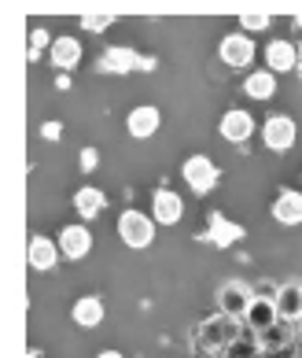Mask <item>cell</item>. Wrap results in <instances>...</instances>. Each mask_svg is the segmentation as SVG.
I'll return each mask as SVG.
<instances>
[{
    "label": "cell",
    "instance_id": "cell-1",
    "mask_svg": "<svg viewBox=\"0 0 302 358\" xmlns=\"http://www.w3.org/2000/svg\"><path fill=\"white\" fill-rule=\"evenodd\" d=\"M236 340H240V325L229 314H218L210 322H203V329H195V351H203V355L229 351Z\"/></svg>",
    "mask_w": 302,
    "mask_h": 358
},
{
    "label": "cell",
    "instance_id": "cell-2",
    "mask_svg": "<svg viewBox=\"0 0 302 358\" xmlns=\"http://www.w3.org/2000/svg\"><path fill=\"white\" fill-rule=\"evenodd\" d=\"M155 225L159 222L151 215H144L137 207H126L122 215H118V241L126 248H133V251H144V248L155 244Z\"/></svg>",
    "mask_w": 302,
    "mask_h": 358
},
{
    "label": "cell",
    "instance_id": "cell-3",
    "mask_svg": "<svg viewBox=\"0 0 302 358\" xmlns=\"http://www.w3.org/2000/svg\"><path fill=\"white\" fill-rule=\"evenodd\" d=\"M218 56H221V63H225L229 71H247V67L255 63V56H258V45H255V37H251V34L232 30V34L221 37Z\"/></svg>",
    "mask_w": 302,
    "mask_h": 358
},
{
    "label": "cell",
    "instance_id": "cell-4",
    "mask_svg": "<svg viewBox=\"0 0 302 358\" xmlns=\"http://www.w3.org/2000/svg\"><path fill=\"white\" fill-rule=\"evenodd\" d=\"M181 178H185V185L195 196H210L214 185H218V178H221V170H218V163L210 155H188L185 166H181Z\"/></svg>",
    "mask_w": 302,
    "mask_h": 358
},
{
    "label": "cell",
    "instance_id": "cell-5",
    "mask_svg": "<svg viewBox=\"0 0 302 358\" xmlns=\"http://www.w3.org/2000/svg\"><path fill=\"white\" fill-rule=\"evenodd\" d=\"M295 141H299V126H295V118L292 115H269L266 122H262V144H266L269 152H292L295 148Z\"/></svg>",
    "mask_w": 302,
    "mask_h": 358
},
{
    "label": "cell",
    "instance_id": "cell-6",
    "mask_svg": "<svg viewBox=\"0 0 302 358\" xmlns=\"http://www.w3.org/2000/svg\"><path fill=\"white\" fill-rule=\"evenodd\" d=\"M59 259H63V251H59L56 241H48V236H41V233L30 236V244H26V266H30V270H37V273H56Z\"/></svg>",
    "mask_w": 302,
    "mask_h": 358
},
{
    "label": "cell",
    "instance_id": "cell-7",
    "mask_svg": "<svg viewBox=\"0 0 302 358\" xmlns=\"http://www.w3.org/2000/svg\"><path fill=\"white\" fill-rule=\"evenodd\" d=\"M56 244H59V251H63V259L82 262L89 251H93V233H89L85 222H70V225H63V229H59Z\"/></svg>",
    "mask_w": 302,
    "mask_h": 358
},
{
    "label": "cell",
    "instance_id": "cell-8",
    "mask_svg": "<svg viewBox=\"0 0 302 358\" xmlns=\"http://www.w3.org/2000/svg\"><path fill=\"white\" fill-rule=\"evenodd\" d=\"M255 129H258L255 115L243 111V108H229L225 115H221V122H218V134L225 137L229 144H247L255 137Z\"/></svg>",
    "mask_w": 302,
    "mask_h": 358
},
{
    "label": "cell",
    "instance_id": "cell-9",
    "mask_svg": "<svg viewBox=\"0 0 302 358\" xmlns=\"http://www.w3.org/2000/svg\"><path fill=\"white\" fill-rule=\"evenodd\" d=\"M251 303H255V288L247 281H225L218 288V310L229 317H243Z\"/></svg>",
    "mask_w": 302,
    "mask_h": 358
},
{
    "label": "cell",
    "instance_id": "cell-10",
    "mask_svg": "<svg viewBox=\"0 0 302 358\" xmlns=\"http://www.w3.org/2000/svg\"><path fill=\"white\" fill-rule=\"evenodd\" d=\"M247 236L243 225H236L225 218V210H210V225H206V233H203V241L206 244H214V248H232V244H240Z\"/></svg>",
    "mask_w": 302,
    "mask_h": 358
},
{
    "label": "cell",
    "instance_id": "cell-11",
    "mask_svg": "<svg viewBox=\"0 0 302 358\" xmlns=\"http://www.w3.org/2000/svg\"><path fill=\"white\" fill-rule=\"evenodd\" d=\"M82 56H85V48H82V41H77V37H70V34H59L56 41H52V48H48L52 67L63 71V74H70V71L82 67Z\"/></svg>",
    "mask_w": 302,
    "mask_h": 358
},
{
    "label": "cell",
    "instance_id": "cell-12",
    "mask_svg": "<svg viewBox=\"0 0 302 358\" xmlns=\"http://www.w3.org/2000/svg\"><path fill=\"white\" fill-rule=\"evenodd\" d=\"M159 126H163V111L159 108H151V103H140V108H133L126 115V134L133 137V141H148L159 134Z\"/></svg>",
    "mask_w": 302,
    "mask_h": 358
},
{
    "label": "cell",
    "instance_id": "cell-13",
    "mask_svg": "<svg viewBox=\"0 0 302 358\" xmlns=\"http://www.w3.org/2000/svg\"><path fill=\"white\" fill-rule=\"evenodd\" d=\"M151 218L159 222V225H177L181 218H185V200H181V192L174 189H155L151 196Z\"/></svg>",
    "mask_w": 302,
    "mask_h": 358
},
{
    "label": "cell",
    "instance_id": "cell-14",
    "mask_svg": "<svg viewBox=\"0 0 302 358\" xmlns=\"http://www.w3.org/2000/svg\"><path fill=\"white\" fill-rule=\"evenodd\" d=\"M299 67V45H292L287 37H273L266 45V71L273 74H287Z\"/></svg>",
    "mask_w": 302,
    "mask_h": 358
},
{
    "label": "cell",
    "instance_id": "cell-15",
    "mask_svg": "<svg viewBox=\"0 0 302 358\" xmlns=\"http://www.w3.org/2000/svg\"><path fill=\"white\" fill-rule=\"evenodd\" d=\"M140 52L137 48H126V45H114L100 56V71L107 74H129V71H140Z\"/></svg>",
    "mask_w": 302,
    "mask_h": 358
},
{
    "label": "cell",
    "instance_id": "cell-16",
    "mask_svg": "<svg viewBox=\"0 0 302 358\" xmlns=\"http://www.w3.org/2000/svg\"><path fill=\"white\" fill-rule=\"evenodd\" d=\"M243 322L255 329V333H269V329H277L280 325V314H277V299H258L255 296V303L247 307V314H243Z\"/></svg>",
    "mask_w": 302,
    "mask_h": 358
},
{
    "label": "cell",
    "instance_id": "cell-17",
    "mask_svg": "<svg viewBox=\"0 0 302 358\" xmlns=\"http://www.w3.org/2000/svg\"><path fill=\"white\" fill-rule=\"evenodd\" d=\"M273 222L277 225H302V192L295 189H284L277 200H273Z\"/></svg>",
    "mask_w": 302,
    "mask_h": 358
},
{
    "label": "cell",
    "instance_id": "cell-18",
    "mask_svg": "<svg viewBox=\"0 0 302 358\" xmlns=\"http://www.w3.org/2000/svg\"><path fill=\"white\" fill-rule=\"evenodd\" d=\"M70 317H74V325H82V329H96V325H103V317H107V307H103L100 296H82V299H74Z\"/></svg>",
    "mask_w": 302,
    "mask_h": 358
},
{
    "label": "cell",
    "instance_id": "cell-19",
    "mask_svg": "<svg viewBox=\"0 0 302 358\" xmlns=\"http://www.w3.org/2000/svg\"><path fill=\"white\" fill-rule=\"evenodd\" d=\"M103 207H107V196H103L96 185H82V189L74 192V210L82 215V222H93L103 215Z\"/></svg>",
    "mask_w": 302,
    "mask_h": 358
},
{
    "label": "cell",
    "instance_id": "cell-20",
    "mask_svg": "<svg viewBox=\"0 0 302 358\" xmlns=\"http://www.w3.org/2000/svg\"><path fill=\"white\" fill-rule=\"evenodd\" d=\"M277 314L280 322H299L302 317V281H287L277 292Z\"/></svg>",
    "mask_w": 302,
    "mask_h": 358
},
{
    "label": "cell",
    "instance_id": "cell-21",
    "mask_svg": "<svg viewBox=\"0 0 302 358\" xmlns=\"http://www.w3.org/2000/svg\"><path fill=\"white\" fill-rule=\"evenodd\" d=\"M243 92H247L251 100H273V96H277V74L266 71V67L251 71V74L243 78Z\"/></svg>",
    "mask_w": 302,
    "mask_h": 358
},
{
    "label": "cell",
    "instance_id": "cell-22",
    "mask_svg": "<svg viewBox=\"0 0 302 358\" xmlns=\"http://www.w3.org/2000/svg\"><path fill=\"white\" fill-rule=\"evenodd\" d=\"M52 41H56V37H48L41 26H37V30H30V63H37L41 59V52L45 48H52Z\"/></svg>",
    "mask_w": 302,
    "mask_h": 358
},
{
    "label": "cell",
    "instance_id": "cell-23",
    "mask_svg": "<svg viewBox=\"0 0 302 358\" xmlns=\"http://www.w3.org/2000/svg\"><path fill=\"white\" fill-rule=\"evenodd\" d=\"M273 15H266V11H258V15H240V30L243 34H255V30H269Z\"/></svg>",
    "mask_w": 302,
    "mask_h": 358
},
{
    "label": "cell",
    "instance_id": "cell-24",
    "mask_svg": "<svg viewBox=\"0 0 302 358\" xmlns=\"http://www.w3.org/2000/svg\"><path fill=\"white\" fill-rule=\"evenodd\" d=\"M111 26H114V15H82V30H89V34H103Z\"/></svg>",
    "mask_w": 302,
    "mask_h": 358
},
{
    "label": "cell",
    "instance_id": "cell-25",
    "mask_svg": "<svg viewBox=\"0 0 302 358\" xmlns=\"http://www.w3.org/2000/svg\"><path fill=\"white\" fill-rule=\"evenodd\" d=\"M77 166H82V174H93V170L100 166V152H96V148H82V155H77Z\"/></svg>",
    "mask_w": 302,
    "mask_h": 358
},
{
    "label": "cell",
    "instance_id": "cell-26",
    "mask_svg": "<svg viewBox=\"0 0 302 358\" xmlns=\"http://www.w3.org/2000/svg\"><path fill=\"white\" fill-rule=\"evenodd\" d=\"M41 137L45 141H59V122H45L41 126Z\"/></svg>",
    "mask_w": 302,
    "mask_h": 358
},
{
    "label": "cell",
    "instance_id": "cell-27",
    "mask_svg": "<svg viewBox=\"0 0 302 358\" xmlns=\"http://www.w3.org/2000/svg\"><path fill=\"white\" fill-rule=\"evenodd\" d=\"M96 358H126V355H122V351H100Z\"/></svg>",
    "mask_w": 302,
    "mask_h": 358
},
{
    "label": "cell",
    "instance_id": "cell-28",
    "mask_svg": "<svg viewBox=\"0 0 302 358\" xmlns=\"http://www.w3.org/2000/svg\"><path fill=\"white\" fill-rule=\"evenodd\" d=\"M299 63H302V41H299Z\"/></svg>",
    "mask_w": 302,
    "mask_h": 358
},
{
    "label": "cell",
    "instance_id": "cell-29",
    "mask_svg": "<svg viewBox=\"0 0 302 358\" xmlns=\"http://www.w3.org/2000/svg\"><path fill=\"white\" fill-rule=\"evenodd\" d=\"M30 358H41V355H37V351H30Z\"/></svg>",
    "mask_w": 302,
    "mask_h": 358
}]
</instances>
